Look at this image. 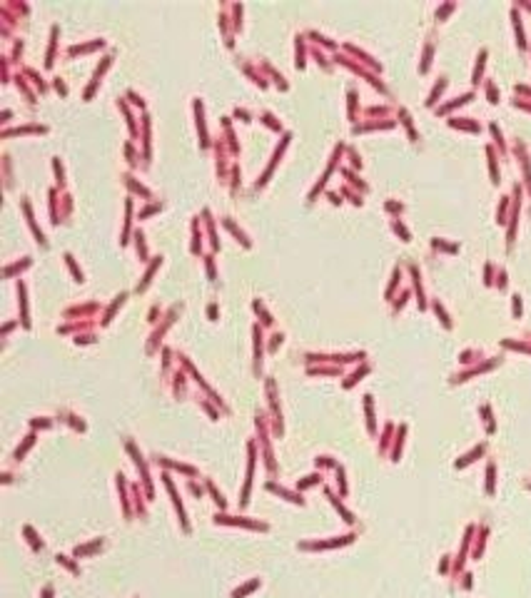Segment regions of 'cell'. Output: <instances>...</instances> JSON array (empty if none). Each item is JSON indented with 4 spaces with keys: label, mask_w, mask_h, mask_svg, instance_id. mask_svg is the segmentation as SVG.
<instances>
[{
    "label": "cell",
    "mask_w": 531,
    "mask_h": 598,
    "mask_svg": "<svg viewBox=\"0 0 531 598\" xmlns=\"http://www.w3.org/2000/svg\"><path fill=\"white\" fill-rule=\"evenodd\" d=\"M289 140H292V132L289 130H284L282 132V137H280V142H277V147L272 150V157H270V162H267V167H264V172L259 175V180L254 182V187H262V185H267V180H270V175H272V170L277 167V162H280V157H282V152H284V147L289 145Z\"/></svg>",
    "instance_id": "cell-1"
},
{
    "label": "cell",
    "mask_w": 531,
    "mask_h": 598,
    "mask_svg": "<svg viewBox=\"0 0 531 598\" xmlns=\"http://www.w3.org/2000/svg\"><path fill=\"white\" fill-rule=\"evenodd\" d=\"M112 58H115V53H105L102 58H100V63H97V67L93 70V77H90V83H88V88L83 90V97L85 100H90L93 97V93L97 90V85H100V80H102V75H105V70L110 67V63H112Z\"/></svg>",
    "instance_id": "cell-2"
},
{
    "label": "cell",
    "mask_w": 531,
    "mask_h": 598,
    "mask_svg": "<svg viewBox=\"0 0 531 598\" xmlns=\"http://www.w3.org/2000/svg\"><path fill=\"white\" fill-rule=\"evenodd\" d=\"M20 207H23V212H25L28 227H30V232L35 234V239H37V242H40L43 247H48V239H45V234H43L40 224H37V220H35V212H32V205H30V197H28V194H23V197H20Z\"/></svg>",
    "instance_id": "cell-3"
},
{
    "label": "cell",
    "mask_w": 531,
    "mask_h": 598,
    "mask_svg": "<svg viewBox=\"0 0 531 598\" xmlns=\"http://www.w3.org/2000/svg\"><path fill=\"white\" fill-rule=\"evenodd\" d=\"M192 112H195V125L200 132V145L207 150L210 147V132H207V123H205V105L200 97H192Z\"/></svg>",
    "instance_id": "cell-4"
},
{
    "label": "cell",
    "mask_w": 531,
    "mask_h": 598,
    "mask_svg": "<svg viewBox=\"0 0 531 598\" xmlns=\"http://www.w3.org/2000/svg\"><path fill=\"white\" fill-rule=\"evenodd\" d=\"M180 307H182V304H172V307L167 309V314H165V316L160 319V324H157V329L153 332V337H150V344H147V351H153V349H155V344L160 342V337H162V334L167 332V327L172 324V319H175V314H177V309H180Z\"/></svg>",
    "instance_id": "cell-5"
},
{
    "label": "cell",
    "mask_w": 531,
    "mask_h": 598,
    "mask_svg": "<svg viewBox=\"0 0 531 598\" xmlns=\"http://www.w3.org/2000/svg\"><path fill=\"white\" fill-rule=\"evenodd\" d=\"M202 215H195L192 217V222H189V252L192 254H197V252H202Z\"/></svg>",
    "instance_id": "cell-6"
},
{
    "label": "cell",
    "mask_w": 531,
    "mask_h": 598,
    "mask_svg": "<svg viewBox=\"0 0 531 598\" xmlns=\"http://www.w3.org/2000/svg\"><path fill=\"white\" fill-rule=\"evenodd\" d=\"M150 130H153V117H150V112L145 110L140 115V142H142V157H145V162L150 159Z\"/></svg>",
    "instance_id": "cell-7"
},
{
    "label": "cell",
    "mask_w": 531,
    "mask_h": 598,
    "mask_svg": "<svg viewBox=\"0 0 531 598\" xmlns=\"http://www.w3.org/2000/svg\"><path fill=\"white\" fill-rule=\"evenodd\" d=\"M60 199H62V187L53 185L48 189V210H50V222L53 224L62 222V217H60Z\"/></svg>",
    "instance_id": "cell-8"
},
{
    "label": "cell",
    "mask_w": 531,
    "mask_h": 598,
    "mask_svg": "<svg viewBox=\"0 0 531 598\" xmlns=\"http://www.w3.org/2000/svg\"><path fill=\"white\" fill-rule=\"evenodd\" d=\"M162 259H165L162 254H155L153 259H150V264L145 267V272H142V277H140V282H137V287H135L137 292H145V289L150 287V282H153V277H155V272L160 269V264H162Z\"/></svg>",
    "instance_id": "cell-9"
},
{
    "label": "cell",
    "mask_w": 531,
    "mask_h": 598,
    "mask_svg": "<svg viewBox=\"0 0 531 598\" xmlns=\"http://www.w3.org/2000/svg\"><path fill=\"white\" fill-rule=\"evenodd\" d=\"M232 28H235V23H232V18H227V3H222V8H219V30L224 35L227 48L235 45V32H232Z\"/></svg>",
    "instance_id": "cell-10"
},
{
    "label": "cell",
    "mask_w": 531,
    "mask_h": 598,
    "mask_svg": "<svg viewBox=\"0 0 531 598\" xmlns=\"http://www.w3.org/2000/svg\"><path fill=\"white\" fill-rule=\"evenodd\" d=\"M50 127L43 125V123H23V125H15V127H3V137H10V135H23V132H48Z\"/></svg>",
    "instance_id": "cell-11"
},
{
    "label": "cell",
    "mask_w": 531,
    "mask_h": 598,
    "mask_svg": "<svg viewBox=\"0 0 531 598\" xmlns=\"http://www.w3.org/2000/svg\"><path fill=\"white\" fill-rule=\"evenodd\" d=\"M115 105H118V110L125 115V120H127V130H130V140H137V132H140V125H137V120H135V115H132V110H130V105L125 102V97H118L115 100Z\"/></svg>",
    "instance_id": "cell-12"
},
{
    "label": "cell",
    "mask_w": 531,
    "mask_h": 598,
    "mask_svg": "<svg viewBox=\"0 0 531 598\" xmlns=\"http://www.w3.org/2000/svg\"><path fill=\"white\" fill-rule=\"evenodd\" d=\"M237 63H240L242 72L252 77V83H257L259 88H267V77H264V70H257V67H254V65H252L247 58H237Z\"/></svg>",
    "instance_id": "cell-13"
},
{
    "label": "cell",
    "mask_w": 531,
    "mask_h": 598,
    "mask_svg": "<svg viewBox=\"0 0 531 598\" xmlns=\"http://www.w3.org/2000/svg\"><path fill=\"white\" fill-rule=\"evenodd\" d=\"M97 48H105V37H93L88 43H75L65 50V55H80V53H90V50H97Z\"/></svg>",
    "instance_id": "cell-14"
},
{
    "label": "cell",
    "mask_w": 531,
    "mask_h": 598,
    "mask_svg": "<svg viewBox=\"0 0 531 598\" xmlns=\"http://www.w3.org/2000/svg\"><path fill=\"white\" fill-rule=\"evenodd\" d=\"M202 220H205V224H207V234H210V247H212V252L215 250H219V234H217V224H215V217H212V212H210V207H202Z\"/></svg>",
    "instance_id": "cell-15"
},
{
    "label": "cell",
    "mask_w": 531,
    "mask_h": 598,
    "mask_svg": "<svg viewBox=\"0 0 531 598\" xmlns=\"http://www.w3.org/2000/svg\"><path fill=\"white\" fill-rule=\"evenodd\" d=\"M132 194L125 197V222H123V232H120V245H127V237L132 234Z\"/></svg>",
    "instance_id": "cell-16"
},
{
    "label": "cell",
    "mask_w": 531,
    "mask_h": 598,
    "mask_svg": "<svg viewBox=\"0 0 531 598\" xmlns=\"http://www.w3.org/2000/svg\"><path fill=\"white\" fill-rule=\"evenodd\" d=\"M222 224H224L227 229H230V232H232V234L240 239V242H242L245 247H252V239H250V234H247V232H245V229H242V227H240V224H237V222L230 217V215H224V217H222Z\"/></svg>",
    "instance_id": "cell-17"
},
{
    "label": "cell",
    "mask_w": 531,
    "mask_h": 598,
    "mask_svg": "<svg viewBox=\"0 0 531 598\" xmlns=\"http://www.w3.org/2000/svg\"><path fill=\"white\" fill-rule=\"evenodd\" d=\"M58 37H60V28H58V25H50V37H48V53H45V67H53V63H55Z\"/></svg>",
    "instance_id": "cell-18"
},
{
    "label": "cell",
    "mask_w": 531,
    "mask_h": 598,
    "mask_svg": "<svg viewBox=\"0 0 531 598\" xmlns=\"http://www.w3.org/2000/svg\"><path fill=\"white\" fill-rule=\"evenodd\" d=\"M123 182H125V185H127L132 192H137L140 197H145V199H153V192H150V189H147V187H145V185H142V182H140V180L132 175V172H123Z\"/></svg>",
    "instance_id": "cell-19"
},
{
    "label": "cell",
    "mask_w": 531,
    "mask_h": 598,
    "mask_svg": "<svg viewBox=\"0 0 531 598\" xmlns=\"http://www.w3.org/2000/svg\"><path fill=\"white\" fill-rule=\"evenodd\" d=\"M18 304H20V322H23V327H30V319H28V292H25L23 279H18Z\"/></svg>",
    "instance_id": "cell-20"
},
{
    "label": "cell",
    "mask_w": 531,
    "mask_h": 598,
    "mask_svg": "<svg viewBox=\"0 0 531 598\" xmlns=\"http://www.w3.org/2000/svg\"><path fill=\"white\" fill-rule=\"evenodd\" d=\"M307 35H297L294 37V65L297 67H305V58H307Z\"/></svg>",
    "instance_id": "cell-21"
},
{
    "label": "cell",
    "mask_w": 531,
    "mask_h": 598,
    "mask_svg": "<svg viewBox=\"0 0 531 598\" xmlns=\"http://www.w3.org/2000/svg\"><path fill=\"white\" fill-rule=\"evenodd\" d=\"M20 72H23L25 77H30V83H32V85H35L37 90H40V93H45V90H48V83H45V80H43V75L37 72L35 67H30V65H23V67H20Z\"/></svg>",
    "instance_id": "cell-22"
},
{
    "label": "cell",
    "mask_w": 531,
    "mask_h": 598,
    "mask_svg": "<svg viewBox=\"0 0 531 598\" xmlns=\"http://www.w3.org/2000/svg\"><path fill=\"white\" fill-rule=\"evenodd\" d=\"M259 65H262V70L267 72V75H270V77L275 80V83L280 85V90H287V88H289V85H287V80H284V75H282L280 70H275L270 60H264V58H262V60H259Z\"/></svg>",
    "instance_id": "cell-23"
},
{
    "label": "cell",
    "mask_w": 531,
    "mask_h": 598,
    "mask_svg": "<svg viewBox=\"0 0 531 598\" xmlns=\"http://www.w3.org/2000/svg\"><path fill=\"white\" fill-rule=\"evenodd\" d=\"M62 259H65V264H67V269H70V274L78 279V282H85V274H83V269H80V264H78V259L72 257V252H62Z\"/></svg>",
    "instance_id": "cell-24"
},
{
    "label": "cell",
    "mask_w": 531,
    "mask_h": 598,
    "mask_svg": "<svg viewBox=\"0 0 531 598\" xmlns=\"http://www.w3.org/2000/svg\"><path fill=\"white\" fill-rule=\"evenodd\" d=\"M252 334H254V369L259 372V364H262V327L254 324Z\"/></svg>",
    "instance_id": "cell-25"
},
{
    "label": "cell",
    "mask_w": 531,
    "mask_h": 598,
    "mask_svg": "<svg viewBox=\"0 0 531 598\" xmlns=\"http://www.w3.org/2000/svg\"><path fill=\"white\" fill-rule=\"evenodd\" d=\"M30 264H32V257H30V254H25V257H20L18 262L5 264V267H3V274H5V277H10L13 272H23V269H28Z\"/></svg>",
    "instance_id": "cell-26"
},
{
    "label": "cell",
    "mask_w": 531,
    "mask_h": 598,
    "mask_svg": "<svg viewBox=\"0 0 531 598\" xmlns=\"http://www.w3.org/2000/svg\"><path fill=\"white\" fill-rule=\"evenodd\" d=\"M132 239H135V247H137V257H140V259H147V242H145V232H142V227H135Z\"/></svg>",
    "instance_id": "cell-27"
},
{
    "label": "cell",
    "mask_w": 531,
    "mask_h": 598,
    "mask_svg": "<svg viewBox=\"0 0 531 598\" xmlns=\"http://www.w3.org/2000/svg\"><path fill=\"white\" fill-rule=\"evenodd\" d=\"M332 172H334L332 167H327V170L322 172V177H319V180H317V182L312 185V189L307 192V202H314V197H317V192H319V189H322V187L327 185V180H329V175H332Z\"/></svg>",
    "instance_id": "cell-28"
},
{
    "label": "cell",
    "mask_w": 531,
    "mask_h": 598,
    "mask_svg": "<svg viewBox=\"0 0 531 598\" xmlns=\"http://www.w3.org/2000/svg\"><path fill=\"white\" fill-rule=\"evenodd\" d=\"M259 117L264 120V125H267L270 130H277V132H284V130H282V123H280V117H277V115H275L272 110H262V112H259Z\"/></svg>",
    "instance_id": "cell-29"
},
{
    "label": "cell",
    "mask_w": 531,
    "mask_h": 598,
    "mask_svg": "<svg viewBox=\"0 0 531 598\" xmlns=\"http://www.w3.org/2000/svg\"><path fill=\"white\" fill-rule=\"evenodd\" d=\"M13 80H15V85L20 88V93L25 95V100H28L30 105H35V93H32L30 88H28V83H25V75H23V72H18V75H15Z\"/></svg>",
    "instance_id": "cell-30"
},
{
    "label": "cell",
    "mask_w": 531,
    "mask_h": 598,
    "mask_svg": "<svg viewBox=\"0 0 531 598\" xmlns=\"http://www.w3.org/2000/svg\"><path fill=\"white\" fill-rule=\"evenodd\" d=\"M451 127H464V130H471V132H479V123H471V117H451L449 120Z\"/></svg>",
    "instance_id": "cell-31"
},
{
    "label": "cell",
    "mask_w": 531,
    "mask_h": 598,
    "mask_svg": "<svg viewBox=\"0 0 531 598\" xmlns=\"http://www.w3.org/2000/svg\"><path fill=\"white\" fill-rule=\"evenodd\" d=\"M307 37H312V43H319V45H324V48H329V50L337 48V43H332V40H329L324 32H319V30H307Z\"/></svg>",
    "instance_id": "cell-32"
},
{
    "label": "cell",
    "mask_w": 531,
    "mask_h": 598,
    "mask_svg": "<svg viewBox=\"0 0 531 598\" xmlns=\"http://www.w3.org/2000/svg\"><path fill=\"white\" fill-rule=\"evenodd\" d=\"M157 210H162V199H150L145 207L137 210V220H145L147 215H153V212H157Z\"/></svg>",
    "instance_id": "cell-33"
},
{
    "label": "cell",
    "mask_w": 531,
    "mask_h": 598,
    "mask_svg": "<svg viewBox=\"0 0 531 598\" xmlns=\"http://www.w3.org/2000/svg\"><path fill=\"white\" fill-rule=\"evenodd\" d=\"M125 297H127V292H120V294H118L115 299H112V302H110V307H107V309H105V314H102V324H107V322H110V316H112V312H115V309H118V307H120V304L125 302Z\"/></svg>",
    "instance_id": "cell-34"
},
{
    "label": "cell",
    "mask_w": 531,
    "mask_h": 598,
    "mask_svg": "<svg viewBox=\"0 0 531 598\" xmlns=\"http://www.w3.org/2000/svg\"><path fill=\"white\" fill-rule=\"evenodd\" d=\"M202 259H205V269H207V277L212 279V282H217V267H215V252H205L202 254Z\"/></svg>",
    "instance_id": "cell-35"
},
{
    "label": "cell",
    "mask_w": 531,
    "mask_h": 598,
    "mask_svg": "<svg viewBox=\"0 0 531 598\" xmlns=\"http://www.w3.org/2000/svg\"><path fill=\"white\" fill-rule=\"evenodd\" d=\"M344 50H347V53H354V55H359V58H362V60L367 63V65H372V67H379V63H376V60H374L372 55H367V53H364L362 48H357V45L347 43V45H344Z\"/></svg>",
    "instance_id": "cell-36"
},
{
    "label": "cell",
    "mask_w": 531,
    "mask_h": 598,
    "mask_svg": "<svg viewBox=\"0 0 531 598\" xmlns=\"http://www.w3.org/2000/svg\"><path fill=\"white\" fill-rule=\"evenodd\" d=\"M252 307H254V312L259 314V319H262L264 324H272V322H275V319H272V314L267 312V307L262 304V299H252Z\"/></svg>",
    "instance_id": "cell-37"
},
{
    "label": "cell",
    "mask_w": 531,
    "mask_h": 598,
    "mask_svg": "<svg viewBox=\"0 0 531 598\" xmlns=\"http://www.w3.org/2000/svg\"><path fill=\"white\" fill-rule=\"evenodd\" d=\"M53 172H55L58 187L65 189V170H62V159H60V157H53Z\"/></svg>",
    "instance_id": "cell-38"
},
{
    "label": "cell",
    "mask_w": 531,
    "mask_h": 598,
    "mask_svg": "<svg viewBox=\"0 0 531 598\" xmlns=\"http://www.w3.org/2000/svg\"><path fill=\"white\" fill-rule=\"evenodd\" d=\"M95 309H97V302H88L83 307H67L65 316H70V314H88V312H95Z\"/></svg>",
    "instance_id": "cell-39"
},
{
    "label": "cell",
    "mask_w": 531,
    "mask_h": 598,
    "mask_svg": "<svg viewBox=\"0 0 531 598\" xmlns=\"http://www.w3.org/2000/svg\"><path fill=\"white\" fill-rule=\"evenodd\" d=\"M70 210H72V197H70V192H67V189H62V199H60V217L65 220V217L70 215Z\"/></svg>",
    "instance_id": "cell-40"
},
{
    "label": "cell",
    "mask_w": 531,
    "mask_h": 598,
    "mask_svg": "<svg viewBox=\"0 0 531 598\" xmlns=\"http://www.w3.org/2000/svg\"><path fill=\"white\" fill-rule=\"evenodd\" d=\"M125 157H127V162H130L132 167H137V159H140V155H137V150H135V142H132V140H127V142H125Z\"/></svg>",
    "instance_id": "cell-41"
},
{
    "label": "cell",
    "mask_w": 531,
    "mask_h": 598,
    "mask_svg": "<svg viewBox=\"0 0 531 598\" xmlns=\"http://www.w3.org/2000/svg\"><path fill=\"white\" fill-rule=\"evenodd\" d=\"M344 150H347V147H344V142H337V147L332 150V157H329V165H327V167H332V170H334V167L339 165V159H342V152H344Z\"/></svg>",
    "instance_id": "cell-42"
},
{
    "label": "cell",
    "mask_w": 531,
    "mask_h": 598,
    "mask_svg": "<svg viewBox=\"0 0 531 598\" xmlns=\"http://www.w3.org/2000/svg\"><path fill=\"white\" fill-rule=\"evenodd\" d=\"M267 486H270L272 491H280V494H282L284 499H289V501H297V504H305V501H302V499H299V494H294V491H289V489H282V486H277V484H272V481H270Z\"/></svg>",
    "instance_id": "cell-43"
},
{
    "label": "cell",
    "mask_w": 531,
    "mask_h": 598,
    "mask_svg": "<svg viewBox=\"0 0 531 598\" xmlns=\"http://www.w3.org/2000/svg\"><path fill=\"white\" fill-rule=\"evenodd\" d=\"M357 97H359V95H357L354 85H349V88H347V100H349V117H352V120L357 117Z\"/></svg>",
    "instance_id": "cell-44"
},
{
    "label": "cell",
    "mask_w": 531,
    "mask_h": 598,
    "mask_svg": "<svg viewBox=\"0 0 531 598\" xmlns=\"http://www.w3.org/2000/svg\"><path fill=\"white\" fill-rule=\"evenodd\" d=\"M444 85H446V75H439V83L432 88V93H429V97H427V105H432V102L439 97V93L444 90Z\"/></svg>",
    "instance_id": "cell-45"
},
{
    "label": "cell",
    "mask_w": 531,
    "mask_h": 598,
    "mask_svg": "<svg viewBox=\"0 0 531 598\" xmlns=\"http://www.w3.org/2000/svg\"><path fill=\"white\" fill-rule=\"evenodd\" d=\"M339 170H342V175H344V177H347L352 185H359V189H367V185L362 182V177H359L354 170H349V167H339Z\"/></svg>",
    "instance_id": "cell-46"
},
{
    "label": "cell",
    "mask_w": 531,
    "mask_h": 598,
    "mask_svg": "<svg viewBox=\"0 0 531 598\" xmlns=\"http://www.w3.org/2000/svg\"><path fill=\"white\" fill-rule=\"evenodd\" d=\"M486 155H489V167H491V177H494V182H499V167H497V157H494V147H486Z\"/></svg>",
    "instance_id": "cell-47"
},
{
    "label": "cell",
    "mask_w": 531,
    "mask_h": 598,
    "mask_svg": "<svg viewBox=\"0 0 531 598\" xmlns=\"http://www.w3.org/2000/svg\"><path fill=\"white\" fill-rule=\"evenodd\" d=\"M3 177H5V187H13V175H10V155H3Z\"/></svg>",
    "instance_id": "cell-48"
},
{
    "label": "cell",
    "mask_w": 531,
    "mask_h": 598,
    "mask_svg": "<svg viewBox=\"0 0 531 598\" xmlns=\"http://www.w3.org/2000/svg\"><path fill=\"white\" fill-rule=\"evenodd\" d=\"M237 187H240V167L230 165V192H237Z\"/></svg>",
    "instance_id": "cell-49"
},
{
    "label": "cell",
    "mask_w": 531,
    "mask_h": 598,
    "mask_svg": "<svg viewBox=\"0 0 531 598\" xmlns=\"http://www.w3.org/2000/svg\"><path fill=\"white\" fill-rule=\"evenodd\" d=\"M10 60H13V63H20V60H23V40H20V37H15V43H13Z\"/></svg>",
    "instance_id": "cell-50"
},
{
    "label": "cell",
    "mask_w": 531,
    "mask_h": 598,
    "mask_svg": "<svg viewBox=\"0 0 531 598\" xmlns=\"http://www.w3.org/2000/svg\"><path fill=\"white\" fill-rule=\"evenodd\" d=\"M125 95L130 97V102H132V105H137V107L145 112V100H142V95H140V93H135L132 88H127V93H125Z\"/></svg>",
    "instance_id": "cell-51"
},
{
    "label": "cell",
    "mask_w": 531,
    "mask_h": 598,
    "mask_svg": "<svg viewBox=\"0 0 531 598\" xmlns=\"http://www.w3.org/2000/svg\"><path fill=\"white\" fill-rule=\"evenodd\" d=\"M50 85H53V90H58L60 95H67V85H65V80H62L60 75L53 77V83H50Z\"/></svg>",
    "instance_id": "cell-52"
},
{
    "label": "cell",
    "mask_w": 531,
    "mask_h": 598,
    "mask_svg": "<svg viewBox=\"0 0 531 598\" xmlns=\"http://www.w3.org/2000/svg\"><path fill=\"white\" fill-rule=\"evenodd\" d=\"M484 58H486V50H479V60H476V65H474V83L479 80V75H481V67H484Z\"/></svg>",
    "instance_id": "cell-53"
},
{
    "label": "cell",
    "mask_w": 531,
    "mask_h": 598,
    "mask_svg": "<svg viewBox=\"0 0 531 598\" xmlns=\"http://www.w3.org/2000/svg\"><path fill=\"white\" fill-rule=\"evenodd\" d=\"M235 117H240V120H245V123H252V112L247 110V107H235Z\"/></svg>",
    "instance_id": "cell-54"
},
{
    "label": "cell",
    "mask_w": 531,
    "mask_h": 598,
    "mask_svg": "<svg viewBox=\"0 0 531 598\" xmlns=\"http://www.w3.org/2000/svg\"><path fill=\"white\" fill-rule=\"evenodd\" d=\"M486 93H489V100H491V102H499V90H497V85L491 83V80L486 83Z\"/></svg>",
    "instance_id": "cell-55"
},
{
    "label": "cell",
    "mask_w": 531,
    "mask_h": 598,
    "mask_svg": "<svg viewBox=\"0 0 531 598\" xmlns=\"http://www.w3.org/2000/svg\"><path fill=\"white\" fill-rule=\"evenodd\" d=\"M392 227H394V232H399L402 234V239H409V229L399 222V220H392Z\"/></svg>",
    "instance_id": "cell-56"
},
{
    "label": "cell",
    "mask_w": 531,
    "mask_h": 598,
    "mask_svg": "<svg viewBox=\"0 0 531 598\" xmlns=\"http://www.w3.org/2000/svg\"><path fill=\"white\" fill-rule=\"evenodd\" d=\"M339 192H342V194H347V197H352V202H354V205H362V197H359L357 192H352L349 187H342Z\"/></svg>",
    "instance_id": "cell-57"
},
{
    "label": "cell",
    "mask_w": 531,
    "mask_h": 598,
    "mask_svg": "<svg viewBox=\"0 0 531 598\" xmlns=\"http://www.w3.org/2000/svg\"><path fill=\"white\" fill-rule=\"evenodd\" d=\"M312 55H314V58H317V60H319V65H322V67H324V70H329V63H327V60H324V55H322V53H319V50H317V48H312Z\"/></svg>",
    "instance_id": "cell-58"
},
{
    "label": "cell",
    "mask_w": 531,
    "mask_h": 598,
    "mask_svg": "<svg viewBox=\"0 0 531 598\" xmlns=\"http://www.w3.org/2000/svg\"><path fill=\"white\" fill-rule=\"evenodd\" d=\"M349 157H352V165L354 167H362V159H359V152L354 147H349Z\"/></svg>",
    "instance_id": "cell-59"
},
{
    "label": "cell",
    "mask_w": 531,
    "mask_h": 598,
    "mask_svg": "<svg viewBox=\"0 0 531 598\" xmlns=\"http://www.w3.org/2000/svg\"><path fill=\"white\" fill-rule=\"evenodd\" d=\"M207 314H210V319H217V314H219V307H217L215 302H210V304H207Z\"/></svg>",
    "instance_id": "cell-60"
},
{
    "label": "cell",
    "mask_w": 531,
    "mask_h": 598,
    "mask_svg": "<svg viewBox=\"0 0 531 598\" xmlns=\"http://www.w3.org/2000/svg\"><path fill=\"white\" fill-rule=\"evenodd\" d=\"M157 316H160V307L155 304L153 309H150V322H160V319H157Z\"/></svg>",
    "instance_id": "cell-61"
},
{
    "label": "cell",
    "mask_w": 531,
    "mask_h": 598,
    "mask_svg": "<svg viewBox=\"0 0 531 598\" xmlns=\"http://www.w3.org/2000/svg\"><path fill=\"white\" fill-rule=\"evenodd\" d=\"M327 197L332 199L334 205H339V202H342V199H339V192H334V189H329V192H327Z\"/></svg>",
    "instance_id": "cell-62"
},
{
    "label": "cell",
    "mask_w": 531,
    "mask_h": 598,
    "mask_svg": "<svg viewBox=\"0 0 531 598\" xmlns=\"http://www.w3.org/2000/svg\"><path fill=\"white\" fill-rule=\"evenodd\" d=\"M451 8H454V3H446V5H441V8H439V13H437V15L441 18V15H444V13H449Z\"/></svg>",
    "instance_id": "cell-63"
},
{
    "label": "cell",
    "mask_w": 531,
    "mask_h": 598,
    "mask_svg": "<svg viewBox=\"0 0 531 598\" xmlns=\"http://www.w3.org/2000/svg\"><path fill=\"white\" fill-rule=\"evenodd\" d=\"M484 277H486V284L491 282V264H486V272H484Z\"/></svg>",
    "instance_id": "cell-64"
}]
</instances>
